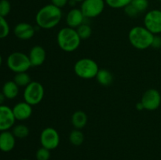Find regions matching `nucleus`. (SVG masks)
Returning <instances> with one entry per match:
<instances>
[{
    "instance_id": "1",
    "label": "nucleus",
    "mask_w": 161,
    "mask_h": 160,
    "mask_svg": "<svg viewBox=\"0 0 161 160\" xmlns=\"http://www.w3.org/2000/svg\"><path fill=\"white\" fill-rule=\"evenodd\" d=\"M62 19V11L53 4L41 7L36 15V23L39 28L45 30L55 28Z\"/></svg>"
},
{
    "instance_id": "2",
    "label": "nucleus",
    "mask_w": 161,
    "mask_h": 160,
    "mask_svg": "<svg viewBox=\"0 0 161 160\" xmlns=\"http://www.w3.org/2000/svg\"><path fill=\"white\" fill-rule=\"evenodd\" d=\"M81 40L76 29L68 26L61 28L57 35L58 46L67 53H72L80 47Z\"/></svg>"
},
{
    "instance_id": "3",
    "label": "nucleus",
    "mask_w": 161,
    "mask_h": 160,
    "mask_svg": "<svg viewBox=\"0 0 161 160\" xmlns=\"http://www.w3.org/2000/svg\"><path fill=\"white\" fill-rule=\"evenodd\" d=\"M154 35L144 26H135L130 30L128 39L133 47L143 50L152 46Z\"/></svg>"
},
{
    "instance_id": "4",
    "label": "nucleus",
    "mask_w": 161,
    "mask_h": 160,
    "mask_svg": "<svg viewBox=\"0 0 161 160\" xmlns=\"http://www.w3.org/2000/svg\"><path fill=\"white\" fill-rule=\"evenodd\" d=\"M100 70L95 61L91 58H81L74 65L75 74L83 79H91L95 78Z\"/></svg>"
},
{
    "instance_id": "5",
    "label": "nucleus",
    "mask_w": 161,
    "mask_h": 160,
    "mask_svg": "<svg viewBox=\"0 0 161 160\" xmlns=\"http://www.w3.org/2000/svg\"><path fill=\"white\" fill-rule=\"evenodd\" d=\"M8 68L14 73L27 72L31 66L28 55L22 52H14L8 56L6 59Z\"/></svg>"
},
{
    "instance_id": "6",
    "label": "nucleus",
    "mask_w": 161,
    "mask_h": 160,
    "mask_svg": "<svg viewBox=\"0 0 161 160\" xmlns=\"http://www.w3.org/2000/svg\"><path fill=\"white\" fill-rule=\"evenodd\" d=\"M45 94L44 87L40 83L31 81L26 87H25L23 97L24 100L31 106H35L42 100Z\"/></svg>"
},
{
    "instance_id": "7",
    "label": "nucleus",
    "mask_w": 161,
    "mask_h": 160,
    "mask_svg": "<svg viewBox=\"0 0 161 160\" xmlns=\"http://www.w3.org/2000/svg\"><path fill=\"white\" fill-rule=\"evenodd\" d=\"M105 5V0H84L81 3L80 9L85 18H94L102 13Z\"/></svg>"
},
{
    "instance_id": "8",
    "label": "nucleus",
    "mask_w": 161,
    "mask_h": 160,
    "mask_svg": "<svg viewBox=\"0 0 161 160\" xmlns=\"http://www.w3.org/2000/svg\"><path fill=\"white\" fill-rule=\"evenodd\" d=\"M39 140L42 147L51 151L56 149L59 145L60 135L53 127H47L41 132Z\"/></svg>"
},
{
    "instance_id": "9",
    "label": "nucleus",
    "mask_w": 161,
    "mask_h": 160,
    "mask_svg": "<svg viewBox=\"0 0 161 160\" xmlns=\"http://www.w3.org/2000/svg\"><path fill=\"white\" fill-rule=\"evenodd\" d=\"M144 27L151 33L161 34V9H151L148 11L144 17Z\"/></svg>"
},
{
    "instance_id": "10",
    "label": "nucleus",
    "mask_w": 161,
    "mask_h": 160,
    "mask_svg": "<svg viewBox=\"0 0 161 160\" xmlns=\"http://www.w3.org/2000/svg\"><path fill=\"white\" fill-rule=\"evenodd\" d=\"M145 110L155 111L161 104L160 93L156 89H149L143 93L141 99Z\"/></svg>"
},
{
    "instance_id": "11",
    "label": "nucleus",
    "mask_w": 161,
    "mask_h": 160,
    "mask_svg": "<svg viewBox=\"0 0 161 160\" xmlns=\"http://www.w3.org/2000/svg\"><path fill=\"white\" fill-rule=\"evenodd\" d=\"M16 119L12 108L6 105H0V132L9 130L14 126Z\"/></svg>"
},
{
    "instance_id": "12",
    "label": "nucleus",
    "mask_w": 161,
    "mask_h": 160,
    "mask_svg": "<svg viewBox=\"0 0 161 160\" xmlns=\"http://www.w3.org/2000/svg\"><path fill=\"white\" fill-rule=\"evenodd\" d=\"M36 29L30 24L26 22L18 23L14 28V34L20 40H28L34 36Z\"/></svg>"
},
{
    "instance_id": "13",
    "label": "nucleus",
    "mask_w": 161,
    "mask_h": 160,
    "mask_svg": "<svg viewBox=\"0 0 161 160\" xmlns=\"http://www.w3.org/2000/svg\"><path fill=\"white\" fill-rule=\"evenodd\" d=\"M12 110L16 120L18 121L27 120L32 115V106L25 100L16 104Z\"/></svg>"
},
{
    "instance_id": "14",
    "label": "nucleus",
    "mask_w": 161,
    "mask_h": 160,
    "mask_svg": "<svg viewBox=\"0 0 161 160\" xmlns=\"http://www.w3.org/2000/svg\"><path fill=\"white\" fill-rule=\"evenodd\" d=\"M85 17L80 8H72L68 12L65 17V21L68 27L76 29L78 27L84 23Z\"/></svg>"
},
{
    "instance_id": "15",
    "label": "nucleus",
    "mask_w": 161,
    "mask_h": 160,
    "mask_svg": "<svg viewBox=\"0 0 161 160\" xmlns=\"http://www.w3.org/2000/svg\"><path fill=\"white\" fill-rule=\"evenodd\" d=\"M28 57H29L30 62H31L32 67L41 66L45 62L46 57H47V53H46L45 49L41 45H34L30 50Z\"/></svg>"
},
{
    "instance_id": "16",
    "label": "nucleus",
    "mask_w": 161,
    "mask_h": 160,
    "mask_svg": "<svg viewBox=\"0 0 161 160\" xmlns=\"http://www.w3.org/2000/svg\"><path fill=\"white\" fill-rule=\"evenodd\" d=\"M16 144V137L12 132L9 130L0 132V151L3 152H9L14 148Z\"/></svg>"
},
{
    "instance_id": "17",
    "label": "nucleus",
    "mask_w": 161,
    "mask_h": 160,
    "mask_svg": "<svg viewBox=\"0 0 161 160\" xmlns=\"http://www.w3.org/2000/svg\"><path fill=\"white\" fill-rule=\"evenodd\" d=\"M2 93L5 96L6 99L13 100L16 98L19 94V86L15 83V82L7 81L3 84L2 88Z\"/></svg>"
},
{
    "instance_id": "18",
    "label": "nucleus",
    "mask_w": 161,
    "mask_h": 160,
    "mask_svg": "<svg viewBox=\"0 0 161 160\" xmlns=\"http://www.w3.org/2000/svg\"><path fill=\"white\" fill-rule=\"evenodd\" d=\"M87 121V115L83 111H80V110L75 111L72 114V119H71L72 125L74 128L77 129V130H81L83 127L86 126Z\"/></svg>"
},
{
    "instance_id": "19",
    "label": "nucleus",
    "mask_w": 161,
    "mask_h": 160,
    "mask_svg": "<svg viewBox=\"0 0 161 160\" xmlns=\"http://www.w3.org/2000/svg\"><path fill=\"white\" fill-rule=\"evenodd\" d=\"M95 78L100 85L103 86H108L113 83V75L107 69H100L96 75Z\"/></svg>"
},
{
    "instance_id": "20",
    "label": "nucleus",
    "mask_w": 161,
    "mask_h": 160,
    "mask_svg": "<svg viewBox=\"0 0 161 160\" xmlns=\"http://www.w3.org/2000/svg\"><path fill=\"white\" fill-rule=\"evenodd\" d=\"M69 141L71 144L74 146H80L81 145L84 141V135L83 132L80 130L74 129L70 133L69 136Z\"/></svg>"
},
{
    "instance_id": "21",
    "label": "nucleus",
    "mask_w": 161,
    "mask_h": 160,
    "mask_svg": "<svg viewBox=\"0 0 161 160\" xmlns=\"http://www.w3.org/2000/svg\"><path fill=\"white\" fill-rule=\"evenodd\" d=\"M12 133L16 138L24 139L29 135V129L24 124H17L13 127Z\"/></svg>"
},
{
    "instance_id": "22",
    "label": "nucleus",
    "mask_w": 161,
    "mask_h": 160,
    "mask_svg": "<svg viewBox=\"0 0 161 160\" xmlns=\"http://www.w3.org/2000/svg\"><path fill=\"white\" fill-rule=\"evenodd\" d=\"M14 81L19 87H26L31 82V77L27 72L16 73L14 77Z\"/></svg>"
},
{
    "instance_id": "23",
    "label": "nucleus",
    "mask_w": 161,
    "mask_h": 160,
    "mask_svg": "<svg viewBox=\"0 0 161 160\" xmlns=\"http://www.w3.org/2000/svg\"><path fill=\"white\" fill-rule=\"evenodd\" d=\"M76 31L81 39H87L92 35V28L89 24L83 23L76 28Z\"/></svg>"
},
{
    "instance_id": "24",
    "label": "nucleus",
    "mask_w": 161,
    "mask_h": 160,
    "mask_svg": "<svg viewBox=\"0 0 161 160\" xmlns=\"http://www.w3.org/2000/svg\"><path fill=\"white\" fill-rule=\"evenodd\" d=\"M132 0H105V4L113 9H124Z\"/></svg>"
},
{
    "instance_id": "25",
    "label": "nucleus",
    "mask_w": 161,
    "mask_h": 160,
    "mask_svg": "<svg viewBox=\"0 0 161 160\" xmlns=\"http://www.w3.org/2000/svg\"><path fill=\"white\" fill-rule=\"evenodd\" d=\"M10 31L9 25L6 18L0 16V39L7 37Z\"/></svg>"
},
{
    "instance_id": "26",
    "label": "nucleus",
    "mask_w": 161,
    "mask_h": 160,
    "mask_svg": "<svg viewBox=\"0 0 161 160\" xmlns=\"http://www.w3.org/2000/svg\"><path fill=\"white\" fill-rule=\"evenodd\" d=\"M11 11V4L9 0H0V16L6 17Z\"/></svg>"
},
{
    "instance_id": "27",
    "label": "nucleus",
    "mask_w": 161,
    "mask_h": 160,
    "mask_svg": "<svg viewBox=\"0 0 161 160\" xmlns=\"http://www.w3.org/2000/svg\"><path fill=\"white\" fill-rule=\"evenodd\" d=\"M130 3L138 9L140 13L145 12L149 7V1L148 0H132Z\"/></svg>"
},
{
    "instance_id": "28",
    "label": "nucleus",
    "mask_w": 161,
    "mask_h": 160,
    "mask_svg": "<svg viewBox=\"0 0 161 160\" xmlns=\"http://www.w3.org/2000/svg\"><path fill=\"white\" fill-rule=\"evenodd\" d=\"M36 157L37 160H49L50 158V151L46 147H41L36 152Z\"/></svg>"
},
{
    "instance_id": "29",
    "label": "nucleus",
    "mask_w": 161,
    "mask_h": 160,
    "mask_svg": "<svg viewBox=\"0 0 161 160\" xmlns=\"http://www.w3.org/2000/svg\"><path fill=\"white\" fill-rule=\"evenodd\" d=\"M124 13H126V15L128 16L129 17H136L140 13L138 11V9H137L131 3L127 5V6H126V7H124Z\"/></svg>"
},
{
    "instance_id": "30",
    "label": "nucleus",
    "mask_w": 161,
    "mask_h": 160,
    "mask_svg": "<svg viewBox=\"0 0 161 160\" xmlns=\"http://www.w3.org/2000/svg\"><path fill=\"white\" fill-rule=\"evenodd\" d=\"M154 49H160L161 48V36L159 35H154L153 40L152 46Z\"/></svg>"
},
{
    "instance_id": "31",
    "label": "nucleus",
    "mask_w": 161,
    "mask_h": 160,
    "mask_svg": "<svg viewBox=\"0 0 161 160\" xmlns=\"http://www.w3.org/2000/svg\"><path fill=\"white\" fill-rule=\"evenodd\" d=\"M50 1H51V4L61 9V8L64 7L67 4H69V0H50Z\"/></svg>"
},
{
    "instance_id": "32",
    "label": "nucleus",
    "mask_w": 161,
    "mask_h": 160,
    "mask_svg": "<svg viewBox=\"0 0 161 160\" xmlns=\"http://www.w3.org/2000/svg\"><path fill=\"white\" fill-rule=\"evenodd\" d=\"M136 108L138 110V111H142V110H145L144 107H143L142 104L141 103V101L136 104Z\"/></svg>"
},
{
    "instance_id": "33",
    "label": "nucleus",
    "mask_w": 161,
    "mask_h": 160,
    "mask_svg": "<svg viewBox=\"0 0 161 160\" xmlns=\"http://www.w3.org/2000/svg\"><path fill=\"white\" fill-rule=\"evenodd\" d=\"M5 100H6V97L3 95V93L0 92V105H3L4 104Z\"/></svg>"
},
{
    "instance_id": "34",
    "label": "nucleus",
    "mask_w": 161,
    "mask_h": 160,
    "mask_svg": "<svg viewBox=\"0 0 161 160\" xmlns=\"http://www.w3.org/2000/svg\"><path fill=\"white\" fill-rule=\"evenodd\" d=\"M2 64H3V57H2L1 54H0V67L2 66Z\"/></svg>"
},
{
    "instance_id": "35",
    "label": "nucleus",
    "mask_w": 161,
    "mask_h": 160,
    "mask_svg": "<svg viewBox=\"0 0 161 160\" xmlns=\"http://www.w3.org/2000/svg\"><path fill=\"white\" fill-rule=\"evenodd\" d=\"M74 1H75V2H76V3H83V2L84 1V0H74Z\"/></svg>"
},
{
    "instance_id": "36",
    "label": "nucleus",
    "mask_w": 161,
    "mask_h": 160,
    "mask_svg": "<svg viewBox=\"0 0 161 160\" xmlns=\"http://www.w3.org/2000/svg\"><path fill=\"white\" fill-rule=\"evenodd\" d=\"M21 160H29V159H27V158H24V159H21Z\"/></svg>"
},
{
    "instance_id": "37",
    "label": "nucleus",
    "mask_w": 161,
    "mask_h": 160,
    "mask_svg": "<svg viewBox=\"0 0 161 160\" xmlns=\"http://www.w3.org/2000/svg\"><path fill=\"white\" fill-rule=\"evenodd\" d=\"M158 1H160V2H161V0H158Z\"/></svg>"
}]
</instances>
